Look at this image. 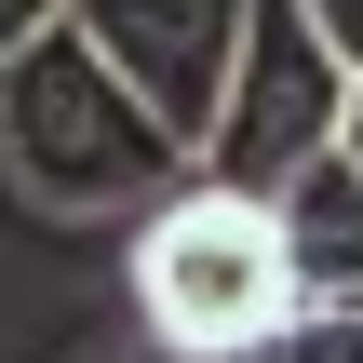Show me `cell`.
Listing matches in <instances>:
<instances>
[{
    "instance_id": "cell-7",
    "label": "cell",
    "mask_w": 363,
    "mask_h": 363,
    "mask_svg": "<svg viewBox=\"0 0 363 363\" xmlns=\"http://www.w3.org/2000/svg\"><path fill=\"white\" fill-rule=\"evenodd\" d=\"M296 13H310V40H323L337 67H363V0H296Z\"/></svg>"
},
{
    "instance_id": "cell-1",
    "label": "cell",
    "mask_w": 363,
    "mask_h": 363,
    "mask_svg": "<svg viewBox=\"0 0 363 363\" xmlns=\"http://www.w3.org/2000/svg\"><path fill=\"white\" fill-rule=\"evenodd\" d=\"M0 175L40 216H135L189 189V148L135 108V81L81 27H40L27 54H0Z\"/></svg>"
},
{
    "instance_id": "cell-6",
    "label": "cell",
    "mask_w": 363,
    "mask_h": 363,
    "mask_svg": "<svg viewBox=\"0 0 363 363\" xmlns=\"http://www.w3.org/2000/svg\"><path fill=\"white\" fill-rule=\"evenodd\" d=\"M242 363H363V310H283Z\"/></svg>"
},
{
    "instance_id": "cell-5",
    "label": "cell",
    "mask_w": 363,
    "mask_h": 363,
    "mask_svg": "<svg viewBox=\"0 0 363 363\" xmlns=\"http://www.w3.org/2000/svg\"><path fill=\"white\" fill-rule=\"evenodd\" d=\"M269 229H283V283L296 310H363V162L323 148L269 189Z\"/></svg>"
},
{
    "instance_id": "cell-2",
    "label": "cell",
    "mask_w": 363,
    "mask_h": 363,
    "mask_svg": "<svg viewBox=\"0 0 363 363\" xmlns=\"http://www.w3.org/2000/svg\"><path fill=\"white\" fill-rule=\"evenodd\" d=\"M135 310H148V337L175 363H242L283 310H296V283H283V229H269V202H242V189H162L148 202V229H135Z\"/></svg>"
},
{
    "instance_id": "cell-4",
    "label": "cell",
    "mask_w": 363,
    "mask_h": 363,
    "mask_svg": "<svg viewBox=\"0 0 363 363\" xmlns=\"http://www.w3.org/2000/svg\"><path fill=\"white\" fill-rule=\"evenodd\" d=\"M67 27L135 81V108L202 162V121L229 94V54H242V0H67Z\"/></svg>"
},
{
    "instance_id": "cell-9",
    "label": "cell",
    "mask_w": 363,
    "mask_h": 363,
    "mask_svg": "<svg viewBox=\"0 0 363 363\" xmlns=\"http://www.w3.org/2000/svg\"><path fill=\"white\" fill-rule=\"evenodd\" d=\"M337 148L363 162V67H350V108H337Z\"/></svg>"
},
{
    "instance_id": "cell-8",
    "label": "cell",
    "mask_w": 363,
    "mask_h": 363,
    "mask_svg": "<svg viewBox=\"0 0 363 363\" xmlns=\"http://www.w3.org/2000/svg\"><path fill=\"white\" fill-rule=\"evenodd\" d=\"M40 27H67V0H0V54H27Z\"/></svg>"
},
{
    "instance_id": "cell-3",
    "label": "cell",
    "mask_w": 363,
    "mask_h": 363,
    "mask_svg": "<svg viewBox=\"0 0 363 363\" xmlns=\"http://www.w3.org/2000/svg\"><path fill=\"white\" fill-rule=\"evenodd\" d=\"M337 108H350V67L310 40V13L296 0H242V54H229V94H216V121H202V189H242V202H269L296 162H323L337 148Z\"/></svg>"
}]
</instances>
